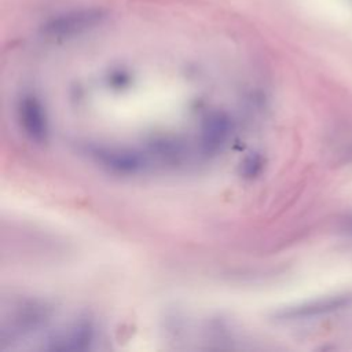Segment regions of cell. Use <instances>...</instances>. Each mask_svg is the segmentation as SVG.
Wrapping results in <instances>:
<instances>
[{"label":"cell","mask_w":352,"mask_h":352,"mask_svg":"<svg viewBox=\"0 0 352 352\" xmlns=\"http://www.w3.org/2000/svg\"><path fill=\"white\" fill-rule=\"evenodd\" d=\"M19 120L26 133L36 142H43L47 135V121L43 109L34 98H23L19 104Z\"/></svg>","instance_id":"cell-1"},{"label":"cell","mask_w":352,"mask_h":352,"mask_svg":"<svg viewBox=\"0 0 352 352\" xmlns=\"http://www.w3.org/2000/svg\"><path fill=\"white\" fill-rule=\"evenodd\" d=\"M345 304L344 298H326V300H318L309 304H304L301 307L289 308L287 311H282L278 316L282 319H296V318H305V316H314L324 312H330L334 309L341 308Z\"/></svg>","instance_id":"cell-2"}]
</instances>
